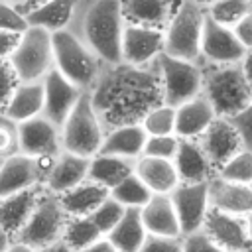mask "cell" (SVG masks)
<instances>
[{"instance_id":"22","label":"cell","mask_w":252,"mask_h":252,"mask_svg":"<svg viewBox=\"0 0 252 252\" xmlns=\"http://www.w3.org/2000/svg\"><path fill=\"white\" fill-rule=\"evenodd\" d=\"M173 165L177 169L179 181L185 183H199V181H209L215 175V169L203 152L199 140H189V138H179V148L173 158Z\"/></svg>"},{"instance_id":"10","label":"cell","mask_w":252,"mask_h":252,"mask_svg":"<svg viewBox=\"0 0 252 252\" xmlns=\"http://www.w3.org/2000/svg\"><path fill=\"white\" fill-rule=\"evenodd\" d=\"M169 197L177 213L181 236L199 230L211 207L209 205V181H199V183L179 181L175 189L169 193Z\"/></svg>"},{"instance_id":"50","label":"cell","mask_w":252,"mask_h":252,"mask_svg":"<svg viewBox=\"0 0 252 252\" xmlns=\"http://www.w3.org/2000/svg\"><path fill=\"white\" fill-rule=\"evenodd\" d=\"M6 252H37L35 248H32L30 244H26V242H20V240H12V244L8 246V250Z\"/></svg>"},{"instance_id":"30","label":"cell","mask_w":252,"mask_h":252,"mask_svg":"<svg viewBox=\"0 0 252 252\" xmlns=\"http://www.w3.org/2000/svg\"><path fill=\"white\" fill-rule=\"evenodd\" d=\"M134 171V161L132 159H124L118 156H110V154H94L89 159V171H87V179L106 187L108 191L120 183L126 175H130Z\"/></svg>"},{"instance_id":"23","label":"cell","mask_w":252,"mask_h":252,"mask_svg":"<svg viewBox=\"0 0 252 252\" xmlns=\"http://www.w3.org/2000/svg\"><path fill=\"white\" fill-rule=\"evenodd\" d=\"M140 217L150 234L181 236L179 220L169 193H152L148 203L140 207Z\"/></svg>"},{"instance_id":"26","label":"cell","mask_w":252,"mask_h":252,"mask_svg":"<svg viewBox=\"0 0 252 252\" xmlns=\"http://www.w3.org/2000/svg\"><path fill=\"white\" fill-rule=\"evenodd\" d=\"M57 197L67 217H87L108 197V189L91 179H85Z\"/></svg>"},{"instance_id":"40","label":"cell","mask_w":252,"mask_h":252,"mask_svg":"<svg viewBox=\"0 0 252 252\" xmlns=\"http://www.w3.org/2000/svg\"><path fill=\"white\" fill-rule=\"evenodd\" d=\"M20 152L18 144V122L0 112V159H6Z\"/></svg>"},{"instance_id":"55","label":"cell","mask_w":252,"mask_h":252,"mask_svg":"<svg viewBox=\"0 0 252 252\" xmlns=\"http://www.w3.org/2000/svg\"><path fill=\"white\" fill-rule=\"evenodd\" d=\"M6 2H12V4H16V6H22V4H24V0H6Z\"/></svg>"},{"instance_id":"21","label":"cell","mask_w":252,"mask_h":252,"mask_svg":"<svg viewBox=\"0 0 252 252\" xmlns=\"http://www.w3.org/2000/svg\"><path fill=\"white\" fill-rule=\"evenodd\" d=\"M217 118L211 102L199 93L197 96L175 106V134L179 138L197 140Z\"/></svg>"},{"instance_id":"3","label":"cell","mask_w":252,"mask_h":252,"mask_svg":"<svg viewBox=\"0 0 252 252\" xmlns=\"http://www.w3.org/2000/svg\"><path fill=\"white\" fill-rule=\"evenodd\" d=\"M201 67H203L201 94L211 102L217 116L232 118L252 100V91L240 69V63H224V65L201 63Z\"/></svg>"},{"instance_id":"32","label":"cell","mask_w":252,"mask_h":252,"mask_svg":"<svg viewBox=\"0 0 252 252\" xmlns=\"http://www.w3.org/2000/svg\"><path fill=\"white\" fill-rule=\"evenodd\" d=\"M108 195L112 199H116L120 205H124L126 209H140L148 203V199L152 197V191L148 189V185L132 171L130 175H126L120 183H116Z\"/></svg>"},{"instance_id":"2","label":"cell","mask_w":252,"mask_h":252,"mask_svg":"<svg viewBox=\"0 0 252 252\" xmlns=\"http://www.w3.org/2000/svg\"><path fill=\"white\" fill-rule=\"evenodd\" d=\"M126 20L120 0H79L69 30L104 63H118Z\"/></svg>"},{"instance_id":"52","label":"cell","mask_w":252,"mask_h":252,"mask_svg":"<svg viewBox=\"0 0 252 252\" xmlns=\"http://www.w3.org/2000/svg\"><path fill=\"white\" fill-rule=\"evenodd\" d=\"M41 2H45V0H24V4H22L20 8H22V10H24V14H26V12H30V10H33L35 6H39Z\"/></svg>"},{"instance_id":"14","label":"cell","mask_w":252,"mask_h":252,"mask_svg":"<svg viewBox=\"0 0 252 252\" xmlns=\"http://www.w3.org/2000/svg\"><path fill=\"white\" fill-rule=\"evenodd\" d=\"M217 244H220L226 252H252L248 240V224L246 217L224 213L220 209L209 207L205 215V222L201 226Z\"/></svg>"},{"instance_id":"31","label":"cell","mask_w":252,"mask_h":252,"mask_svg":"<svg viewBox=\"0 0 252 252\" xmlns=\"http://www.w3.org/2000/svg\"><path fill=\"white\" fill-rule=\"evenodd\" d=\"M148 230L142 222L140 209H126L120 220L112 226V230L106 234V238L114 244L118 252H136L140 244L144 242Z\"/></svg>"},{"instance_id":"42","label":"cell","mask_w":252,"mask_h":252,"mask_svg":"<svg viewBox=\"0 0 252 252\" xmlns=\"http://www.w3.org/2000/svg\"><path fill=\"white\" fill-rule=\"evenodd\" d=\"M181 240H183V252H226L203 228L189 232V234H183Z\"/></svg>"},{"instance_id":"17","label":"cell","mask_w":252,"mask_h":252,"mask_svg":"<svg viewBox=\"0 0 252 252\" xmlns=\"http://www.w3.org/2000/svg\"><path fill=\"white\" fill-rule=\"evenodd\" d=\"M33 185H43V171L37 158L18 152L0 161V197Z\"/></svg>"},{"instance_id":"1","label":"cell","mask_w":252,"mask_h":252,"mask_svg":"<svg viewBox=\"0 0 252 252\" xmlns=\"http://www.w3.org/2000/svg\"><path fill=\"white\" fill-rule=\"evenodd\" d=\"M87 93L104 130L140 124L148 110L163 102L156 61L150 65H130L124 61L102 65Z\"/></svg>"},{"instance_id":"36","label":"cell","mask_w":252,"mask_h":252,"mask_svg":"<svg viewBox=\"0 0 252 252\" xmlns=\"http://www.w3.org/2000/svg\"><path fill=\"white\" fill-rule=\"evenodd\" d=\"M215 175L228 179V181L252 185V150L242 148L240 152H236L228 161H224L219 167Z\"/></svg>"},{"instance_id":"53","label":"cell","mask_w":252,"mask_h":252,"mask_svg":"<svg viewBox=\"0 0 252 252\" xmlns=\"http://www.w3.org/2000/svg\"><path fill=\"white\" fill-rule=\"evenodd\" d=\"M246 224H248V240H250V250H252V213L246 217Z\"/></svg>"},{"instance_id":"38","label":"cell","mask_w":252,"mask_h":252,"mask_svg":"<svg viewBox=\"0 0 252 252\" xmlns=\"http://www.w3.org/2000/svg\"><path fill=\"white\" fill-rule=\"evenodd\" d=\"M177 148H179V136H177V134L148 136V138H146V144H144V154H142V156L173 159Z\"/></svg>"},{"instance_id":"7","label":"cell","mask_w":252,"mask_h":252,"mask_svg":"<svg viewBox=\"0 0 252 252\" xmlns=\"http://www.w3.org/2000/svg\"><path fill=\"white\" fill-rule=\"evenodd\" d=\"M20 81H39L43 75L53 69V45L51 32L28 26L8 57Z\"/></svg>"},{"instance_id":"33","label":"cell","mask_w":252,"mask_h":252,"mask_svg":"<svg viewBox=\"0 0 252 252\" xmlns=\"http://www.w3.org/2000/svg\"><path fill=\"white\" fill-rule=\"evenodd\" d=\"M104 236L98 226L94 224V220L91 219V215L87 217H69L63 228V240L73 248V250H83L85 246H89L91 242H94L96 238Z\"/></svg>"},{"instance_id":"19","label":"cell","mask_w":252,"mask_h":252,"mask_svg":"<svg viewBox=\"0 0 252 252\" xmlns=\"http://www.w3.org/2000/svg\"><path fill=\"white\" fill-rule=\"evenodd\" d=\"M209 205L224 213L248 217L252 213V185L213 175L209 179Z\"/></svg>"},{"instance_id":"11","label":"cell","mask_w":252,"mask_h":252,"mask_svg":"<svg viewBox=\"0 0 252 252\" xmlns=\"http://www.w3.org/2000/svg\"><path fill=\"white\" fill-rule=\"evenodd\" d=\"M163 28L126 22L122 32L120 57L130 65H150L163 51Z\"/></svg>"},{"instance_id":"8","label":"cell","mask_w":252,"mask_h":252,"mask_svg":"<svg viewBox=\"0 0 252 252\" xmlns=\"http://www.w3.org/2000/svg\"><path fill=\"white\" fill-rule=\"evenodd\" d=\"M156 67L159 73L163 102L177 106L201 93V85H203L201 61H189L161 51L156 59Z\"/></svg>"},{"instance_id":"37","label":"cell","mask_w":252,"mask_h":252,"mask_svg":"<svg viewBox=\"0 0 252 252\" xmlns=\"http://www.w3.org/2000/svg\"><path fill=\"white\" fill-rule=\"evenodd\" d=\"M124 211H126V207L124 205H120L116 199H112L110 195L91 213V219L94 220V224L98 226V230L106 236L110 230H112V226L120 220V217L124 215Z\"/></svg>"},{"instance_id":"25","label":"cell","mask_w":252,"mask_h":252,"mask_svg":"<svg viewBox=\"0 0 252 252\" xmlns=\"http://www.w3.org/2000/svg\"><path fill=\"white\" fill-rule=\"evenodd\" d=\"M134 173L148 185L152 193H171L179 183L173 159L140 156L134 161Z\"/></svg>"},{"instance_id":"46","label":"cell","mask_w":252,"mask_h":252,"mask_svg":"<svg viewBox=\"0 0 252 252\" xmlns=\"http://www.w3.org/2000/svg\"><path fill=\"white\" fill-rule=\"evenodd\" d=\"M20 39V33H12V32H2L0 30V61L8 59L10 53L14 51L16 43Z\"/></svg>"},{"instance_id":"16","label":"cell","mask_w":252,"mask_h":252,"mask_svg":"<svg viewBox=\"0 0 252 252\" xmlns=\"http://www.w3.org/2000/svg\"><path fill=\"white\" fill-rule=\"evenodd\" d=\"M41 85H43V110H41V114L47 116L57 126H61L85 91L79 89L77 85H73L69 79H65L55 67L43 75Z\"/></svg>"},{"instance_id":"49","label":"cell","mask_w":252,"mask_h":252,"mask_svg":"<svg viewBox=\"0 0 252 252\" xmlns=\"http://www.w3.org/2000/svg\"><path fill=\"white\" fill-rule=\"evenodd\" d=\"M37 252H77V250H73L63 238H59V240H55V242H51V244L39 248Z\"/></svg>"},{"instance_id":"56","label":"cell","mask_w":252,"mask_h":252,"mask_svg":"<svg viewBox=\"0 0 252 252\" xmlns=\"http://www.w3.org/2000/svg\"><path fill=\"white\" fill-rule=\"evenodd\" d=\"M0 161H2V159H0Z\"/></svg>"},{"instance_id":"51","label":"cell","mask_w":252,"mask_h":252,"mask_svg":"<svg viewBox=\"0 0 252 252\" xmlns=\"http://www.w3.org/2000/svg\"><path fill=\"white\" fill-rule=\"evenodd\" d=\"M12 240H14V238H12V236H10V234L0 226V252H6V250H8V246L12 244Z\"/></svg>"},{"instance_id":"24","label":"cell","mask_w":252,"mask_h":252,"mask_svg":"<svg viewBox=\"0 0 252 252\" xmlns=\"http://www.w3.org/2000/svg\"><path fill=\"white\" fill-rule=\"evenodd\" d=\"M146 138L148 134L142 128V124H124V126L110 128L104 132L100 154H110V156L136 161L144 154Z\"/></svg>"},{"instance_id":"13","label":"cell","mask_w":252,"mask_h":252,"mask_svg":"<svg viewBox=\"0 0 252 252\" xmlns=\"http://www.w3.org/2000/svg\"><path fill=\"white\" fill-rule=\"evenodd\" d=\"M18 144L20 152L32 158L57 156L61 152L59 126L43 114L22 120L18 122Z\"/></svg>"},{"instance_id":"20","label":"cell","mask_w":252,"mask_h":252,"mask_svg":"<svg viewBox=\"0 0 252 252\" xmlns=\"http://www.w3.org/2000/svg\"><path fill=\"white\" fill-rule=\"evenodd\" d=\"M89 159L91 158H83V156L61 150L55 156V159L43 179V187L55 195H61V193L69 191L71 187L79 185L81 181L87 179Z\"/></svg>"},{"instance_id":"15","label":"cell","mask_w":252,"mask_h":252,"mask_svg":"<svg viewBox=\"0 0 252 252\" xmlns=\"http://www.w3.org/2000/svg\"><path fill=\"white\" fill-rule=\"evenodd\" d=\"M197 140L203 152L207 154L215 173L224 161H228L236 152L244 148L236 126L230 122V118H222V116H217Z\"/></svg>"},{"instance_id":"27","label":"cell","mask_w":252,"mask_h":252,"mask_svg":"<svg viewBox=\"0 0 252 252\" xmlns=\"http://www.w3.org/2000/svg\"><path fill=\"white\" fill-rule=\"evenodd\" d=\"M41 110H43V85L39 79V81H20L2 112L14 122H22L41 114Z\"/></svg>"},{"instance_id":"47","label":"cell","mask_w":252,"mask_h":252,"mask_svg":"<svg viewBox=\"0 0 252 252\" xmlns=\"http://www.w3.org/2000/svg\"><path fill=\"white\" fill-rule=\"evenodd\" d=\"M79 252H118V250L114 248V244L106 236H100V238H96L94 242H91L89 246H85Z\"/></svg>"},{"instance_id":"43","label":"cell","mask_w":252,"mask_h":252,"mask_svg":"<svg viewBox=\"0 0 252 252\" xmlns=\"http://www.w3.org/2000/svg\"><path fill=\"white\" fill-rule=\"evenodd\" d=\"M18 83H20V79H18L14 67L10 65V61L8 59L0 61V112L8 104V100H10L12 93L16 91Z\"/></svg>"},{"instance_id":"44","label":"cell","mask_w":252,"mask_h":252,"mask_svg":"<svg viewBox=\"0 0 252 252\" xmlns=\"http://www.w3.org/2000/svg\"><path fill=\"white\" fill-rule=\"evenodd\" d=\"M230 122L236 126L240 138H242V144L246 150H252V100L238 112L230 118Z\"/></svg>"},{"instance_id":"35","label":"cell","mask_w":252,"mask_h":252,"mask_svg":"<svg viewBox=\"0 0 252 252\" xmlns=\"http://www.w3.org/2000/svg\"><path fill=\"white\" fill-rule=\"evenodd\" d=\"M252 10V0H215L207 6V16L222 26L232 28L244 14Z\"/></svg>"},{"instance_id":"28","label":"cell","mask_w":252,"mask_h":252,"mask_svg":"<svg viewBox=\"0 0 252 252\" xmlns=\"http://www.w3.org/2000/svg\"><path fill=\"white\" fill-rule=\"evenodd\" d=\"M79 0H45L33 10L26 12L28 26H37L47 32L65 30L71 26Z\"/></svg>"},{"instance_id":"39","label":"cell","mask_w":252,"mask_h":252,"mask_svg":"<svg viewBox=\"0 0 252 252\" xmlns=\"http://www.w3.org/2000/svg\"><path fill=\"white\" fill-rule=\"evenodd\" d=\"M28 28L26 14L20 6L0 0V30L2 32H12V33H22Z\"/></svg>"},{"instance_id":"6","label":"cell","mask_w":252,"mask_h":252,"mask_svg":"<svg viewBox=\"0 0 252 252\" xmlns=\"http://www.w3.org/2000/svg\"><path fill=\"white\" fill-rule=\"evenodd\" d=\"M61 132V150L83 156V158H93L94 154L100 152L102 138H104V126L93 108V102L89 98V93L85 91L77 104L71 108L63 124L59 126Z\"/></svg>"},{"instance_id":"9","label":"cell","mask_w":252,"mask_h":252,"mask_svg":"<svg viewBox=\"0 0 252 252\" xmlns=\"http://www.w3.org/2000/svg\"><path fill=\"white\" fill-rule=\"evenodd\" d=\"M67 213L63 211L59 197L47 189H43L33 213L22 226V230L14 236V240L26 242L32 248L39 250L63 236V228L67 222Z\"/></svg>"},{"instance_id":"34","label":"cell","mask_w":252,"mask_h":252,"mask_svg":"<svg viewBox=\"0 0 252 252\" xmlns=\"http://www.w3.org/2000/svg\"><path fill=\"white\" fill-rule=\"evenodd\" d=\"M140 124L148 136L175 134V106H171L167 102H159L152 110L146 112V116L142 118Z\"/></svg>"},{"instance_id":"41","label":"cell","mask_w":252,"mask_h":252,"mask_svg":"<svg viewBox=\"0 0 252 252\" xmlns=\"http://www.w3.org/2000/svg\"><path fill=\"white\" fill-rule=\"evenodd\" d=\"M136 252H183V240L181 236H163L148 232Z\"/></svg>"},{"instance_id":"29","label":"cell","mask_w":252,"mask_h":252,"mask_svg":"<svg viewBox=\"0 0 252 252\" xmlns=\"http://www.w3.org/2000/svg\"><path fill=\"white\" fill-rule=\"evenodd\" d=\"M122 14L128 24H144L165 28L177 2L173 0H120Z\"/></svg>"},{"instance_id":"18","label":"cell","mask_w":252,"mask_h":252,"mask_svg":"<svg viewBox=\"0 0 252 252\" xmlns=\"http://www.w3.org/2000/svg\"><path fill=\"white\" fill-rule=\"evenodd\" d=\"M43 189H45L43 185H33V187L0 197V226L12 238L22 230V226L33 213Z\"/></svg>"},{"instance_id":"45","label":"cell","mask_w":252,"mask_h":252,"mask_svg":"<svg viewBox=\"0 0 252 252\" xmlns=\"http://www.w3.org/2000/svg\"><path fill=\"white\" fill-rule=\"evenodd\" d=\"M234 35L238 37V41L242 43V47L248 51L252 49V10L248 14H244L234 26H232Z\"/></svg>"},{"instance_id":"5","label":"cell","mask_w":252,"mask_h":252,"mask_svg":"<svg viewBox=\"0 0 252 252\" xmlns=\"http://www.w3.org/2000/svg\"><path fill=\"white\" fill-rule=\"evenodd\" d=\"M205 18V6L197 4L195 0H179L173 8L169 22L163 28V53L189 61H199Z\"/></svg>"},{"instance_id":"54","label":"cell","mask_w":252,"mask_h":252,"mask_svg":"<svg viewBox=\"0 0 252 252\" xmlns=\"http://www.w3.org/2000/svg\"><path fill=\"white\" fill-rule=\"evenodd\" d=\"M195 2H197V4H201V6H205V8H207V6H209V4H213V2H215V0H195Z\"/></svg>"},{"instance_id":"12","label":"cell","mask_w":252,"mask_h":252,"mask_svg":"<svg viewBox=\"0 0 252 252\" xmlns=\"http://www.w3.org/2000/svg\"><path fill=\"white\" fill-rule=\"evenodd\" d=\"M246 49L234 35L232 28L222 26L209 16L203 24L201 33V63L224 65V63H240Z\"/></svg>"},{"instance_id":"4","label":"cell","mask_w":252,"mask_h":252,"mask_svg":"<svg viewBox=\"0 0 252 252\" xmlns=\"http://www.w3.org/2000/svg\"><path fill=\"white\" fill-rule=\"evenodd\" d=\"M51 45L53 67L73 85H77L83 91H89L104 63L69 28L51 32Z\"/></svg>"},{"instance_id":"48","label":"cell","mask_w":252,"mask_h":252,"mask_svg":"<svg viewBox=\"0 0 252 252\" xmlns=\"http://www.w3.org/2000/svg\"><path fill=\"white\" fill-rule=\"evenodd\" d=\"M240 69H242V73H244V77L248 81V87L252 91V49H248L244 53V57L240 59Z\"/></svg>"}]
</instances>
